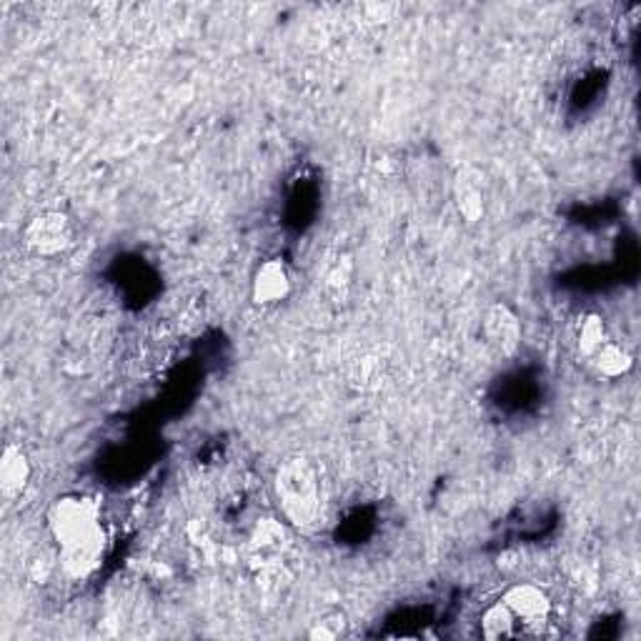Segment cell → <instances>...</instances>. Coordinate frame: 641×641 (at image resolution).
<instances>
[{"mask_svg": "<svg viewBox=\"0 0 641 641\" xmlns=\"http://www.w3.org/2000/svg\"><path fill=\"white\" fill-rule=\"evenodd\" d=\"M48 528L68 576L85 579L101 567L106 532L101 524V506L91 497L83 493L58 497L48 511Z\"/></svg>", "mask_w": 641, "mask_h": 641, "instance_id": "cell-1", "label": "cell"}, {"mask_svg": "<svg viewBox=\"0 0 641 641\" xmlns=\"http://www.w3.org/2000/svg\"><path fill=\"white\" fill-rule=\"evenodd\" d=\"M273 491L283 516L296 526H314L320 518V474L314 462L293 456L276 471Z\"/></svg>", "mask_w": 641, "mask_h": 641, "instance_id": "cell-2", "label": "cell"}, {"mask_svg": "<svg viewBox=\"0 0 641 641\" xmlns=\"http://www.w3.org/2000/svg\"><path fill=\"white\" fill-rule=\"evenodd\" d=\"M75 244L73 221L60 211H46L23 229V246L38 258L63 256Z\"/></svg>", "mask_w": 641, "mask_h": 641, "instance_id": "cell-3", "label": "cell"}, {"mask_svg": "<svg viewBox=\"0 0 641 641\" xmlns=\"http://www.w3.org/2000/svg\"><path fill=\"white\" fill-rule=\"evenodd\" d=\"M501 602L506 604V609L514 614L518 623V634L532 637L539 634L544 623L551 617V599L541 586L536 584H516L511 586L501 596Z\"/></svg>", "mask_w": 641, "mask_h": 641, "instance_id": "cell-4", "label": "cell"}, {"mask_svg": "<svg viewBox=\"0 0 641 641\" xmlns=\"http://www.w3.org/2000/svg\"><path fill=\"white\" fill-rule=\"evenodd\" d=\"M483 339L501 357H511L522 343V320L504 303H493L481 320Z\"/></svg>", "mask_w": 641, "mask_h": 641, "instance_id": "cell-5", "label": "cell"}, {"mask_svg": "<svg viewBox=\"0 0 641 641\" xmlns=\"http://www.w3.org/2000/svg\"><path fill=\"white\" fill-rule=\"evenodd\" d=\"M291 293V273L281 258H268L256 268L254 281H250V299L258 306H276L289 299Z\"/></svg>", "mask_w": 641, "mask_h": 641, "instance_id": "cell-6", "label": "cell"}, {"mask_svg": "<svg viewBox=\"0 0 641 641\" xmlns=\"http://www.w3.org/2000/svg\"><path fill=\"white\" fill-rule=\"evenodd\" d=\"M33 466L28 454L19 444H8L0 454V497L15 501L28 489Z\"/></svg>", "mask_w": 641, "mask_h": 641, "instance_id": "cell-7", "label": "cell"}, {"mask_svg": "<svg viewBox=\"0 0 641 641\" xmlns=\"http://www.w3.org/2000/svg\"><path fill=\"white\" fill-rule=\"evenodd\" d=\"M588 363H592V369L602 378H621L629 374L631 366H634V357H631L623 346L609 339L599 351H594L592 357H588Z\"/></svg>", "mask_w": 641, "mask_h": 641, "instance_id": "cell-8", "label": "cell"}, {"mask_svg": "<svg viewBox=\"0 0 641 641\" xmlns=\"http://www.w3.org/2000/svg\"><path fill=\"white\" fill-rule=\"evenodd\" d=\"M454 203L458 215H462L466 223H479L483 219V213H487V198H483L481 186L464 176H458L454 186Z\"/></svg>", "mask_w": 641, "mask_h": 641, "instance_id": "cell-9", "label": "cell"}, {"mask_svg": "<svg viewBox=\"0 0 641 641\" xmlns=\"http://www.w3.org/2000/svg\"><path fill=\"white\" fill-rule=\"evenodd\" d=\"M479 629L483 639H516L518 634V623L514 619V614L506 609L504 602H493L487 606V611L481 614L479 619Z\"/></svg>", "mask_w": 641, "mask_h": 641, "instance_id": "cell-10", "label": "cell"}, {"mask_svg": "<svg viewBox=\"0 0 641 641\" xmlns=\"http://www.w3.org/2000/svg\"><path fill=\"white\" fill-rule=\"evenodd\" d=\"M346 378L359 392H376L384 384V363L371 353H363L346 366Z\"/></svg>", "mask_w": 641, "mask_h": 641, "instance_id": "cell-11", "label": "cell"}, {"mask_svg": "<svg viewBox=\"0 0 641 641\" xmlns=\"http://www.w3.org/2000/svg\"><path fill=\"white\" fill-rule=\"evenodd\" d=\"M606 341H609V331H606L604 318L599 314H588L582 324H579V331H576L579 353L588 359L594 351H599Z\"/></svg>", "mask_w": 641, "mask_h": 641, "instance_id": "cell-12", "label": "cell"}]
</instances>
